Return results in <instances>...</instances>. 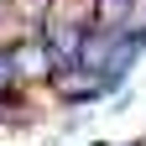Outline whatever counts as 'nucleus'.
Segmentation results:
<instances>
[{
	"label": "nucleus",
	"mask_w": 146,
	"mask_h": 146,
	"mask_svg": "<svg viewBox=\"0 0 146 146\" xmlns=\"http://www.w3.org/2000/svg\"><path fill=\"white\" fill-rule=\"evenodd\" d=\"M5 47H11V73H16V89L42 94V89L58 78V58H52V47L42 42V31H16V36H5Z\"/></svg>",
	"instance_id": "1"
},
{
	"label": "nucleus",
	"mask_w": 146,
	"mask_h": 146,
	"mask_svg": "<svg viewBox=\"0 0 146 146\" xmlns=\"http://www.w3.org/2000/svg\"><path fill=\"white\" fill-rule=\"evenodd\" d=\"M146 58V31H115V52H110V68H104V78L110 84H125L136 73V63Z\"/></svg>",
	"instance_id": "2"
},
{
	"label": "nucleus",
	"mask_w": 146,
	"mask_h": 146,
	"mask_svg": "<svg viewBox=\"0 0 146 146\" xmlns=\"http://www.w3.org/2000/svg\"><path fill=\"white\" fill-rule=\"evenodd\" d=\"M5 5H11L16 31H42L52 16H58V5H63V0H5Z\"/></svg>",
	"instance_id": "3"
},
{
	"label": "nucleus",
	"mask_w": 146,
	"mask_h": 146,
	"mask_svg": "<svg viewBox=\"0 0 146 146\" xmlns=\"http://www.w3.org/2000/svg\"><path fill=\"white\" fill-rule=\"evenodd\" d=\"M5 89H16V73H11V47L0 42V94H5Z\"/></svg>",
	"instance_id": "4"
},
{
	"label": "nucleus",
	"mask_w": 146,
	"mask_h": 146,
	"mask_svg": "<svg viewBox=\"0 0 146 146\" xmlns=\"http://www.w3.org/2000/svg\"><path fill=\"white\" fill-rule=\"evenodd\" d=\"M5 26L16 31V21H11V5H5V0H0V31H5Z\"/></svg>",
	"instance_id": "5"
}]
</instances>
